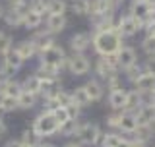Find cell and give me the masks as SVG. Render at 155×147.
Listing matches in <instances>:
<instances>
[{"mask_svg": "<svg viewBox=\"0 0 155 147\" xmlns=\"http://www.w3.org/2000/svg\"><path fill=\"white\" fill-rule=\"evenodd\" d=\"M91 45H93L95 52L101 56L113 54L122 47V37L116 31H97L91 35Z\"/></svg>", "mask_w": 155, "mask_h": 147, "instance_id": "1", "label": "cell"}, {"mask_svg": "<svg viewBox=\"0 0 155 147\" xmlns=\"http://www.w3.org/2000/svg\"><path fill=\"white\" fill-rule=\"evenodd\" d=\"M31 128L35 130L41 138H51V136L58 134V122L54 120V116H52L51 110H43L35 116Z\"/></svg>", "mask_w": 155, "mask_h": 147, "instance_id": "2", "label": "cell"}, {"mask_svg": "<svg viewBox=\"0 0 155 147\" xmlns=\"http://www.w3.org/2000/svg\"><path fill=\"white\" fill-rule=\"evenodd\" d=\"M66 70L72 74V76H85L87 72L91 70V62L85 54H78V52H72L70 56H66Z\"/></svg>", "mask_w": 155, "mask_h": 147, "instance_id": "3", "label": "cell"}, {"mask_svg": "<svg viewBox=\"0 0 155 147\" xmlns=\"http://www.w3.org/2000/svg\"><path fill=\"white\" fill-rule=\"evenodd\" d=\"M39 62L43 64H48V66H56V68H64L66 66V52L60 45H52L51 48H47L45 52L39 54Z\"/></svg>", "mask_w": 155, "mask_h": 147, "instance_id": "4", "label": "cell"}, {"mask_svg": "<svg viewBox=\"0 0 155 147\" xmlns=\"http://www.w3.org/2000/svg\"><path fill=\"white\" fill-rule=\"evenodd\" d=\"M78 141L81 145H97L101 139V130L97 124H91V122H85V124H80L76 134Z\"/></svg>", "mask_w": 155, "mask_h": 147, "instance_id": "5", "label": "cell"}, {"mask_svg": "<svg viewBox=\"0 0 155 147\" xmlns=\"http://www.w3.org/2000/svg\"><path fill=\"white\" fill-rule=\"evenodd\" d=\"M143 27V21L142 19H136L134 16H124L118 19V25H116V33H118L120 37H132L136 33L140 31V29Z\"/></svg>", "mask_w": 155, "mask_h": 147, "instance_id": "6", "label": "cell"}, {"mask_svg": "<svg viewBox=\"0 0 155 147\" xmlns=\"http://www.w3.org/2000/svg\"><path fill=\"white\" fill-rule=\"evenodd\" d=\"M31 43L37 48V56L41 54V52H45L47 48H51L52 45H56L54 35H51L47 29H37V31L33 33V37H31Z\"/></svg>", "mask_w": 155, "mask_h": 147, "instance_id": "7", "label": "cell"}, {"mask_svg": "<svg viewBox=\"0 0 155 147\" xmlns=\"http://www.w3.org/2000/svg\"><path fill=\"white\" fill-rule=\"evenodd\" d=\"M43 23H45V29L51 35H58L66 29L68 19H66V14H47Z\"/></svg>", "mask_w": 155, "mask_h": 147, "instance_id": "8", "label": "cell"}, {"mask_svg": "<svg viewBox=\"0 0 155 147\" xmlns=\"http://www.w3.org/2000/svg\"><path fill=\"white\" fill-rule=\"evenodd\" d=\"M68 45H70L72 52H78V54H84L87 48L91 47V35L85 31H78L74 35L70 37V41H68Z\"/></svg>", "mask_w": 155, "mask_h": 147, "instance_id": "9", "label": "cell"}, {"mask_svg": "<svg viewBox=\"0 0 155 147\" xmlns=\"http://www.w3.org/2000/svg\"><path fill=\"white\" fill-rule=\"evenodd\" d=\"M14 52L21 58L23 62H29L33 58H37V48L35 45L31 43V39H23V41H18L14 45Z\"/></svg>", "mask_w": 155, "mask_h": 147, "instance_id": "10", "label": "cell"}, {"mask_svg": "<svg viewBox=\"0 0 155 147\" xmlns=\"http://www.w3.org/2000/svg\"><path fill=\"white\" fill-rule=\"evenodd\" d=\"M2 21L6 23V27H10V29H18V27L23 25V12H21V10L6 6V8H4Z\"/></svg>", "mask_w": 155, "mask_h": 147, "instance_id": "11", "label": "cell"}, {"mask_svg": "<svg viewBox=\"0 0 155 147\" xmlns=\"http://www.w3.org/2000/svg\"><path fill=\"white\" fill-rule=\"evenodd\" d=\"M21 91H23L21 81H18L16 77L0 81V95H4V97H14V99H18V97L21 95Z\"/></svg>", "mask_w": 155, "mask_h": 147, "instance_id": "12", "label": "cell"}, {"mask_svg": "<svg viewBox=\"0 0 155 147\" xmlns=\"http://www.w3.org/2000/svg\"><path fill=\"white\" fill-rule=\"evenodd\" d=\"M116 56H118V68H122V70H128L130 66L138 64V60H136V51L132 47H120L118 51H116Z\"/></svg>", "mask_w": 155, "mask_h": 147, "instance_id": "13", "label": "cell"}, {"mask_svg": "<svg viewBox=\"0 0 155 147\" xmlns=\"http://www.w3.org/2000/svg\"><path fill=\"white\" fill-rule=\"evenodd\" d=\"M43 21H45V16H41L39 12H35V10H31V8H27L25 12H23V25L21 27L29 29V31H37V29L43 25Z\"/></svg>", "mask_w": 155, "mask_h": 147, "instance_id": "14", "label": "cell"}, {"mask_svg": "<svg viewBox=\"0 0 155 147\" xmlns=\"http://www.w3.org/2000/svg\"><path fill=\"white\" fill-rule=\"evenodd\" d=\"M134 116H136V120H138V126H151L155 122V106L142 105L134 112Z\"/></svg>", "mask_w": 155, "mask_h": 147, "instance_id": "15", "label": "cell"}, {"mask_svg": "<svg viewBox=\"0 0 155 147\" xmlns=\"http://www.w3.org/2000/svg\"><path fill=\"white\" fill-rule=\"evenodd\" d=\"M21 87H23V91L33 93V95L39 97L41 95V89H43V80L33 72V74H29V76H25V80L21 81Z\"/></svg>", "mask_w": 155, "mask_h": 147, "instance_id": "16", "label": "cell"}, {"mask_svg": "<svg viewBox=\"0 0 155 147\" xmlns=\"http://www.w3.org/2000/svg\"><path fill=\"white\" fill-rule=\"evenodd\" d=\"M130 16H134L136 19H142V21H145V19L151 16V4H149V0H142V2H132V8H130Z\"/></svg>", "mask_w": 155, "mask_h": 147, "instance_id": "17", "label": "cell"}, {"mask_svg": "<svg viewBox=\"0 0 155 147\" xmlns=\"http://www.w3.org/2000/svg\"><path fill=\"white\" fill-rule=\"evenodd\" d=\"M134 85H136V91H140V93H149V91L155 89V76H153V74L143 72L142 76H140L138 80L134 81Z\"/></svg>", "mask_w": 155, "mask_h": 147, "instance_id": "18", "label": "cell"}, {"mask_svg": "<svg viewBox=\"0 0 155 147\" xmlns=\"http://www.w3.org/2000/svg\"><path fill=\"white\" fill-rule=\"evenodd\" d=\"M70 95H72V103H74L78 109H85V106L91 105V99H89V95H87V91H85L84 85L76 87V89L72 91Z\"/></svg>", "mask_w": 155, "mask_h": 147, "instance_id": "19", "label": "cell"}, {"mask_svg": "<svg viewBox=\"0 0 155 147\" xmlns=\"http://www.w3.org/2000/svg\"><path fill=\"white\" fill-rule=\"evenodd\" d=\"M138 128V120H136L134 112H124L120 114V122H118V130L126 132V134H134Z\"/></svg>", "mask_w": 155, "mask_h": 147, "instance_id": "20", "label": "cell"}, {"mask_svg": "<svg viewBox=\"0 0 155 147\" xmlns=\"http://www.w3.org/2000/svg\"><path fill=\"white\" fill-rule=\"evenodd\" d=\"M78 128H80V120L68 118L66 122H62V124L58 126V134H60V138H72V136L78 134Z\"/></svg>", "mask_w": 155, "mask_h": 147, "instance_id": "21", "label": "cell"}, {"mask_svg": "<svg viewBox=\"0 0 155 147\" xmlns=\"http://www.w3.org/2000/svg\"><path fill=\"white\" fill-rule=\"evenodd\" d=\"M19 141H21L23 145H27V147H37V145L43 141V138L31 128V126H29V128H25V130L21 132V136H19Z\"/></svg>", "mask_w": 155, "mask_h": 147, "instance_id": "22", "label": "cell"}, {"mask_svg": "<svg viewBox=\"0 0 155 147\" xmlns=\"http://www.w3.org/2000/svg\"><path fill=\"white\" fill-rule=\"evenodd\" d=\"M37 99H39V97L33 95V93L21 91V95L18 97V110H31V109H35Z\"/></svg>", "mask_w": 155, "mask_h": 147, "instance_id": "23", "label": "cell"}, {"mask_svg": "<svg viewBox=\"0 0 155 147\" xmlns=\"http://www.w3.org/2000/svg\"><path fill=\"white\" fill-rule=\"evenodd\" d=\"M113 4L110 0H93L91 2V16H103V14H113Z\"/></svg>", "mask_w": 155, "mask_h": 147, "instance_id": "24", "label": "cell"}, {"mask_svg": "<svg viewBox=\"0 0 155 147\" xmlns=\"http://www.w3.org/2000/svg\"><path fill=\"white\" fill-rule=\"evenodd\" d=\"M84 87H85L87 95H89L91 103H93V101H101V97H103V85H101L97 80H89Z\"/></svg>", "mask_w": 155, "mask_h": 147, "instance_id": "25", "label": "cell"}, {"mask_svg": "<svg viewBox=\"0 0 155 147\" xmlns=\"http://www.w3.org/2000/svg\"><path fill=\"white\" fill-rule=\"evenodd\" d=\"M68 6L76 16H87L91 12V0H70Z\"/></svg>", "mask_w": 155, "mask_h": 147, "instance_id": "26", "label": "cell"}, {"mask_svg": "<svg viewBox=\"0 0 155 147\" xmlns=\"http://www.w3.org/2000/svg\"><path fill=\"white\" fill-rule=\"evenodd\" d=\"M109 105L113 106L114 110L124 109V105H126V91H124V89L110 91V93H109Z\"/></svg>", "mask_w": 155, "mask_h": 147, "instance_id": "27", "label": "cell"}, {"mask_svg": "<svg viewBox=\"0 0 155 147\" xmlns=\"http://www.w3.org/2000/svg\"><path fill=\"white\" fill-rule=\"evenodd\" d=\"M143 101V93H140V91H130V93H126V105H124V109L126 110H134V109H138V105Z\"/></svg>", "mask_w": 155, "mask_h": 147, "instance_id": "28", "label": "cell"}, {"mask_svg": "<svg viewBox=\"0 0 155 147\" xmlns=\"http://www.w3.org/2000/svg\"><path fill=\"white\" fill-rule=\"evenodd\" d=\"M14 48V37L8 31H0V58L6 56Z\"/></svg>", "mask_w": 155, "mask_h": 147, "instance_id": "29", "label": "cell"}, {"mask_svg": "<svg viewBox=\"0 0 155 147\" xmlns=\"http://www.w3.org/2000/svg\"><path fill=\"white\" fill-rule=\"evenodd\" d=\"M95 72L99 74V76L103 77V80H109V77L116 76V70H114L113 66H109V64H107L103 58H99V60H97V64H95Z\"/></svg>", "mask_w": 155, "mask_h": 147, "instance_id": "30", "label": "cell"}, {"mask_svg": "<svg viewBox=\"0 0 155 147\" xmlns=\"http://www.w3.org/2000/svg\"><path fill=\"white\" fill-rule=\"evenodd\" d=\"M0 60H2V62H6V64H8L10 68H14L16 72H19V70L23 68V64H25V62H23L21 58H19V56L16 54V52H14V48L8 52L6 56H2V58H0Z\"/></svg>", "mask_w": 155, "mask_h": 147, "instance_id": "31", "label": "cell"}, {"mask_svg": "<svg viewBox=\"0 0 155 147\" xmlns=\"http://www.w3.org/2000/svg\"><path fill=\"white\" fill-rule=\"evenodd\" d=\"M66 0H47V14H66Z\"/></svg>", "mask_w": 155, "mask_h": 147, "instance_id": "32", "label": "cell"}, {"mask_svg": "<svg viewBox=\"0 0 155 147\" xmlns=\"http://www.w3.org/2000/svg\"><path fill=\"white\" fill-rule=\"evenodd\" d=\"M120 139H122V138H120L118 134H113V132H109V134L101 136V139H99V145H101V147H116Z\"/></svg>", "mask_w": 155, "mask_h": 147, "instance_id": "33", "label": "cell"}, {"mask_svg": "<svg viewBox=\"0 0 155 147\" xmlns=\"http://www.w3.org/2000/svg\"><path fill=\"white\" fill-rule=\"evenodd\" d=\"M51 112H52V116H54V120L58 122V126H60L62 122H66L68 118H70V114H68V109H66V106H60V105L52 106Z\"/></svg>", "mask_w": 155, "mask_h": 147, "instance_id": "34", "label": "cell"}, {"mask_svg": "<svg viewBox=\"0 0 155 147\" xmlns=\"http://www.w3.org/2000/svg\"><path fill=\"white\" fill-rule=\"evenodd\" d=\"M134 134H136V141L145 143V141L151 138V126H138Z\"/></svg>", "mask_w": 155, "mask_h": 147, "instance_id": "35", "label": "cell"}, {"mask_svg": "<svg viewBox=\"0 0 155 147\" xmlns=\"http://www.w3.org/2000/svg\"><path fill=\"white\" fill-rule=\"evenodd\" d=\"M142 48H143L145 54L155 56V35H147V37H145L143 43H142Z\"/></svg>", "mask_w": 155, "mask_h": 147, "instance_id": "36", "label": "cell"}, {"mask_svg": "<svg viewBox=\"0 0 155 147\" xmlns=\"http://www.w3.org/2000/svg\"><path fill=\"white\" fill-rule=\"evenodd\" d=\"M56 103L60 106H70V105H74L72 103V95L68 91H64V89H60L58 91V95H56Z\"/></svg>", "mask_w": 155, "mask_h": 147, "instance_id": "37", "label": "cell"}, {"mask_svg": "<svg viewBox=\"0 0 155 147\" xmlns=\"http://www.w3.org/2000/svg\"><path fill=\"white\" fill-rule=\"evenodd\" d=\"M31 10H35V12H39L41 16H45L47 14V0H29V6Z\"/></svg>", "mask_w": 155, "mask_h": 147, "instance_id": "38", "label": "cell"}, {"mask_svg": "<svg viewBox=\"0 0 155 147\" xmlns=\"http://www.w3.org/2000/svg\"><path fill=\"white\" fill-rule=\"evenodd\" d=\"M107 87H109L110 91H116V89H124V87H122V80H120V76H118V74L107 80Z\"/></svg>", "mask_w": 155, "mask_h": 147, "instance_id": "39", "label": "cell"}, {"mask_svg": "<svg viewBox=\"0 0 155 147\" xmlns=\"http://www.w3.org/2000/svg\"><path fill=\"white\" fill-rule=\"evenodd\" d=\"M126 72H128V77H130V81H136V80H138V77H140V76L143 74V72H142V68H140L138 64L130 66V68H128Z\"/></svg>", "mask_w": 155, "mask_h": 147, "instance_id": "40", "label": "cell"}, {"mask_svg": "<svg viewBox=\"0 0 155 147\" xmlns=\"http://www.w3.org/2000/svg\"><path fill=\"white\" fill-rule=\"evenodd\" d=\"M8 6H10V8H16V10H21V12H25L27 6H29V0H10Z\"/></svg>", "mask_w": 155, "mask_h": 147, "instance_id": "41", "label": "cell"}, {"mask_svg": "<svg viewBox=\"0 0 155 147\" xmlns=\"http://www.w3.org/2000/svg\"><path fill=\"white\" fill-rule=\"evenodd\" d=\"M101 58H103L109 66H113L114 70H118V56H116V52H113V54H105V56H101Z\"/></svg>", "mask_w": 155, "mask_h": 147, "instance_id": "42", "label": "cell"}, {"mask_svg": "<svg viewBox=\"0 0 155 147\" xmlns=\"http://www.w3.org/2000/svg\"><path fill=\"white\" fill-rule=\"evenodd\" d=\"M120 114H122V112H116V114H110V116H107V124H109L110 128H118Z\"/></svg>", "mask_w": 155, "mask_h": 147, "instance_id": "43", "label": "cell"}, {"mask_svg": "<svg viewBox=\"0 0 155 147\" xmlns=\"http://www.w3.org/2000/svg\"><path fill=\"white\" fill-rule=\"evenodd\" d=\"M6 134H8V124H6V120H4V116L0 114V139H2Z\"/></svg>", "mask_w": 155, "mask_h": 147, "instance_id": "44", "label": "cell"}, {"mask_svg": "<svg viewBox=\"0 0 155 147\" xmlns=\"http://www.w3.org/2000/svg\"><path fill=\"white\" fill-rule=\"evenodd\" d=\"M145 72H147V74H153V76H155V56H151V58L147 60V64H145Z\"/></svg>", "mask_w": 155, "mask_h": 147, "instance_id": "45", "label": "cell"}, {"mask_svg": "<svg viewBox=\"0 0 155 147\" xmlns=\"http://www.w3.org/2000/svg\"><path fill=\"white\" fill-rule=\"evenodd\" d=\"M4 147H23V143L19 141V138L18 139H8L6 143H4Z\"/></svg>", "mask_w": 155, "mask_h": 147, "instance_id": "46", "label": "cell"}, {"mask_svg": "<svg viewBox=\"0 0 155 147\" xmlns=\"http://www.w3.org/2000/svg\"><path fill=\"white\" fill-rule=\"evenodd\" d=\"M147 105H151V106H155V89L147 93Z\"/></svg>", "mask_w": 155, "mask_h": 147, "instance_id": "47", "label": "cell"}, {"mask_svg": "<svg viewBox=\"0 0 155 147\" xmlns=\"http://www.w3.org/2000/svg\"><path fill=\"white\" fill-rule=\"evenodd\" d=\"M116 147H130V141H128V139H120Z\"/></svg>", "mask_w": 155, "mask_h": 147, "instance_id": "48", "label": "cell"}, {"mask_svg": "<svg viewBox=\"0 0 155 147\" xmlns=\"http://www.w3.org/2000/svg\"><path fill=\"white\" fill-rule=\"evenodd\" d=\"M64 147H81V143H80V141H78V143H76V141H70V143H66Z\"/></svg>", "mask_w": 155, "mask_h": 147, "instance_id": "49", "label": "cell"}, {"mask_svg": "<svg viewBox=\"0 0 155 147\" xmlns=\"http://www.w3.org/2000/svg\"><path fill=\"white\" fill-rule=\"evenodd\" d=\"M37 147H56V145H54V143H47V141H41Z\"/></svg>", "mask_w": 155, "mask_h": 147, "instance_id": "50", "label": "cell"}, {"mask_svg": "<svg viewBox=\"0 0 155 147\" xmlns=\"http://www.w3.org/2000/svg\"><path fill=\"white\" fill-rule=\"evenodd\" d=\"M130 147H143V143H140V141H130Z\"/></svg>", "mask_w": 155, "mask_h": 147, "instance_id": "51", "label": "cell"}, {"mask_svg": "<svg viewBox=\"0 0 155 147\" xmlns=\"http://www.w3.org/2000/svg\"><path fill=\"white\" fill-rule=\"evenodd\" d=\"M122 2H124V0H110V4H113V8H116L118 4H122Z\"/></svg>", "mask_w": 155, "mask_h": 147, "instance_id": "52", "label": "cell"}, {"mask_svg": "<svg viewBox=\"0 0 155 147\" xmlns=\"http://www.w3.org/2000/svg\"><path fill=\"white\" fill-rule=\"evenodd\" d=\"M149 4H151V14H155V0H149Z\"/></svg>", "mask_w": 155, "mask_h": 147, "instance_id": "53", "label": "cell"}, {"mask_svg": "<svg viewBox=\"0 0 155 147\" xmlns=\"http://www.w3.org/2000/svg\"><path fill=\"white\" fill-rule=\"evenodd\" d=\"M2 16H4V6L0 4V21H2Z\"/></svg>", "mask_w": 155, "mask_h": 147, "instance_id": "54", "label": "cell"}, {"mask_svg": "<svg viewBox=\"0 0 155 147\" xmlns=\"http://www.w3.org/2000/svg\"><path fill=\"white\" fill-rule=\"evenodd\" d=\"M134 2H142V0H134Z\"/></svg>", "mask_w": 155, "mask_h": 147, "instance_id": "55", "label": "cell"}, {"mask_svg": "<svg viewBox=\"0 0 155 147\" xmlns=\"http://www.w3.org/2000/svg\"><path fill=\"white\" fill-rule=\"evenodd\" d=\"M6 2H10V0H6Z\"/></svg>", "mask_w": 155, "mask_h": 147, "instance_id": "56", "label": "cell"}, {"mask_svg": "<svg viewBox=\"0 0 155 147\" xmlns=\"http://www.w3.org/2000/svg\"><path fill=\"white\" fill-rule=\"evenodd\" d=\"M23 147H27V145H23Z\"/></svg>", "mask_w": 155, "mask_h": 147, "instance_id": "57", "label": "cell"}]
</instances>
